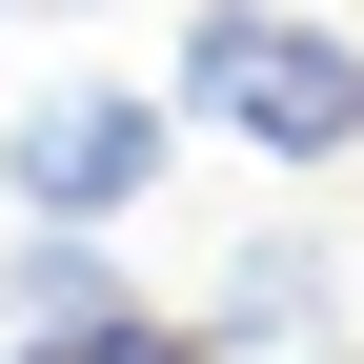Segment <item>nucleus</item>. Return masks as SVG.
<instances>
[{
  "label": "nucleus",
  "mask_w": 364,
  "mask_h": 364,
  "mask_svg": "<svg viewBox=\"0 0 364 364\" xmlns=\"http://www.w3.org/2000/svg\"><path fill=\"white\" fill-rule=\"evenodd\" d=\"M0 364H41V344H0Z\"/></svg>",
  "instance_id": "6"
},
{
  "label": "nucleus",
  "mask_w": 364,
  "mask_h": 364,
  "mask_svg": "<svg viewBox=\"0 0 364 364\" xmlns=\"http://www.w3.org/2000/svg\"><path fill=\"white\" fill-rule=\"evenodd\" d=\"M182 122H223L243 162H344L364 142V41L304 0H203L182 21Z\"/></svg>",
  "instance_id": "1"
},
{
  "label": "nucleus",
  "mask_w": 364,
  "mask_h": 364,
  "mask_svg": "<svg viewBox=\"0 0 364 364\" xmlns=\"http://www.w3.org/2000/svg\"><path fill=\"white\" fill-rule=\"evenodd\" d=\"M344 324V284H324V243H243V284L203 304V344H324Z\"/></svg>",
  "instance_id": "4"
},
{
  "label": "nucleus",
  "mask_w": 364,
  "mask_h": 364,
  "mask_svg": "<svg viewBox=\"0 0 364 364\" xmlns=\"http://www.w3.org/2000/svg\"><path fill=\"white\" fill-rule=\"evenodd\" d=\"M182 162V81L142 102V81H41L21 122H0V203L21 223H142Z\"/></svg>",
  "instance_id": "2"
},
{
  "label": "nucleus",
  "mask_w": 364,
  "mask_h": 364,
  "mask_svg": "<svg viewBox=\"0 0 364 364\" xmlns=\"http://www.w3.org/2000/svg\"><path fill=\"white\" fill-rule=\"evenodd\" d=\"M0 304H21V344H81V324H122V223H21Z\"/></svg>",
  "instance_id": "3"
},
{
  "label": "nucleus",
  "mask_w": 364,
  "mask_h": 364,
  "mask_svg": "<svg viewBox=\"0 0 364 364\" xmlns=\"http://www.w3.org/2000/svg\"><path fill=\"white\" fill-rule=\"evenodd\" d=\"M41 364H223V344L162 324V304H122V324H81V344H41Z\"/></svg>",
  "instance_id": "5"
}]
</instances>
